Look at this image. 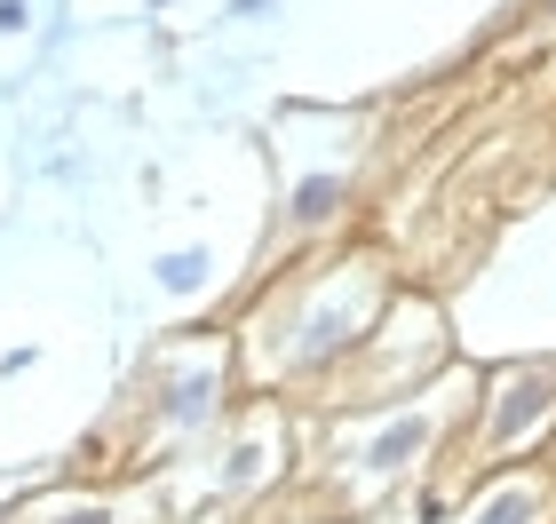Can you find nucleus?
Segmentation results:
<instances>
[{"label":"nucleus","mask_w":556,"mask_h":524,"mask_svg":"<svg viewBox=\"0 0 556 524\" xmlns=\"http://www.w3.org/2000/svg\"><path fill=\"white\" fill-rule=\"evenodd\" d=\"M477 406V366L453 358L429 389L397 397L382 413H302L311 421V501H334V509H390L406 493L438 485V469L462 437V421Z\"/></svg>","instance_id":"2"},{"label":"nucleus","mask_w":556,"mask_h":524,"mask_svg":"<svg viewBox=\"0 0 556 524\" xmlns=\"http://www.w3.org/2000/svg\"><path fill=\"white\" fill-rule=\"evenodd\" d=\"M16 524H167V509L151 477H128V485H64L48 501L16 509Z\"/></svg>","instance_id":"9"},{"label":"nucleus","mask_w":556,"mask_h":524,"mask_svg":"<svg viewBox=\"0 0 556 524\" xmlns=\"http://www.w3.org/2000/svg\"><path fill=\"white\" fill-rule=\"evenodd\" d=\"M33 24V0H0V33H24Z\"/></svg>","instance_id":"12"},{"label":"nucleus","mask_w":556,"mask_h":524,"mask_svg":"<svg viewBox=\"0 0 556 524\" xmlns=\"http://www.w3.org/2000/svg\"><path fill=\"white\" fill-rule=\"evenodd\" d=\"M143 9H175V0H143Z\"/></svg>","instance_id":"16"},{"label":"nucleus","mask_w":556,"mask_h":524,"mask_svg":"<svg viewBox=\"0 0 556 524\" xmlns=\"http://www.w3.org/2000/svg\"><path fill=\"white\" fill-rule=\"evenodd\" d=\"M40 366V349L33 342H24V349H0V373H33Z\"/></svg>","instance_id":"13"},{"label":"nucleus","mask_w":556,"mask_h":524,"mask_svg":"<svg viewBox=\"0 0 556 524\" xmlns=\"http://www.w3.org/2000/svg\"><path fill=\"white\" fill-rule=\"evenodd\" d=\"M191 524H270V501L263 509H231V516H191Z\"/></svg>","instance_id":"14"},{"label":"nucleus","mask_w":556,"mask_h":524,"mask_svg":"<svg viewBox=\"0 0 556 524\" xmlns=\"http://www.w3.org/2000/svg\"><path fill=\"white\" fill-rule=\"evenodd\" d=\"M215 286H223V255L207 239L160 246V255H151V294H160V303H207Z\"/></svg>","instance_id":"10"},{"label":"nucleus","mask_w":556,"mask_h":524,"mask_svg":"<svg viewBox=\"0 0 556 524\" xmlns=\"http://www.w3.org/2000/svg\"><path fill=\"white\" fill-rule=\"evenodd\" d=\"M397 303V270L390 246L350 239V246H318V255H294L287 270H270L255 286L247 318L231 327L239 349V389L247 397H311L334 382V373L366 349V334L382 327V310Z\"/></svg>","instance_id":"1"},{"label":"nucleus","mask_w":556,"mask_h":524,"mask_svg":"<svg viewBox=\"0 0 556 524\" xmlns=\"http://www.w3.org/2000/svg\"><path fill=\"white\" fill-rule=\"evenodd\" d=\"M278 524H421L414 501H390V509H334V501H294L278 509Z\"/></svg>","instance_id":"11"},{"label":"nucleus","mask_w":556,"mask_h":524,"mask_svg":"<svg viewBox=\"0 0 556 524\" xmlns=\"http://www.w3.org/2000/svg\"><path fill=\"white\" fill-rule=\"evenodd\" d=\"M239 349L215 327H184L167 342H151V358L128 389V477L143 469H167L175 453H191L199 437L215 430L223 413L239 406Z\"/></svg>","instance_id":"4"},{"label":"nucleus","mask_w":556,"mask_h":524,"mask_svg":"<svg viewBox=\"0 0 556 524\" xmlns=\"http://www.w3.org/2000/svg\"><path fill=\"white\" fill-rule=\"evenodd\" d=\"M438 524H556V461H517L453 485Z\"/></svg>","instance_id":"8"},{"label":"nucleus","mask_w":556,"mask_h":524,"mask_svg":"<svg viewBox=\"0 0 556 524\" xmlns=\"http://www.w3.org/2000/svg\"><path fill=\"white\" fill-rule=\"evenodd\" d=\"M517 461H556V349H517V358L477 366V406L453 437L438 485H469Z\"/></svg>","instance_id":"6"},{"label":"nucleus","mask_w":556,"mask_h":524,"mask_svg":"<svg viewBox=\"0 0 556 524\" xmlns=\"http://www.w3.org/2000/svg\"><path fill=\"white\" fill-rule=\"evenodd\" d=\"M302 445H311V421H302L294 406H278V397H239L191 453H175L167 469H151L167 524L278 501L287 477H294V461H302Z\"/></svg>","instance_id":"3"},{"label":"nucleus","mask_w":556,"mask_h":524,"mask_svg":"<svg viewBox=\"0 0 556 524\" xmlns=\"http://www.w3.org/2000/svg\"><path fill=\"white\" fill-rule=\"evenodd\" d=\"M453 358H462V342H453L445 303L421 294V286H397V303L382 310V327H374L358 358L311 397V413H382V406H397V397L429 389Z\"/></svg>","instance_id":"7"},{"label":"nucleus","mask_w":556,"mask_h":524,"mask_svg":"<svg viewBox=\"0 0 556 524\" xmlns=\"http://www.w3.org/2000/svg\"><path fill=\"white\" fill-rule=\"evenodd\" d=\"M366 112H318V104H294L278 112L270 128V159H278V255H318L326 239H342L350 207L366 191Z\"/></svg>","instance_id":"5"},{"label":"nucleus","mask_w":556,"mask_h":524,"mask_svg":"<svg viewBox=\"0 0 556 524\" xmlns=\"http://www.w3.org/2000/svg\"><path fill=\"white\" fill-rule=\"evenodd\" d=\"M278 0H223V16H270Z\"/></svg>","instance_id":"15"}]
</instances>
